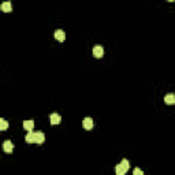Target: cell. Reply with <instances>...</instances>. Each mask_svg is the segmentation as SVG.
I'll use <instances>...</instances> for the list:
<instances>
[{
    "mask_svg": "<svg viewBox=\"0 0 175 175\" xmlns=\"http://www.w3.org/2000/svg\"><path fill=\"white\" fill-rule=\"evenodd\" d=\"M130 168V164H129L127 159H123L118 165H116V174L118 175H125L127 172V170Z\"/></svg>",
    "mask_w": 175,
    "mask_h": 175,
    "instance_id": "cell-1",
    "label": "cell"
},
{
    "mask_svg": "<svg viewBox=\"0 0 175 175\" xmlns=\"http://www.w3.org/2000/svg\"><path fill=\"white\" fill-rule=\"evenodd\" d=\"M44 141H45V134H44L43 131H36V140H34V142L41 145V144H44Z\"/></svg>",
    "mask_w": 175,
    "mask_h": 175,
    "instance_id": "cell-2",
    "label": "cell"
},
{
    "mask_svg": "<svg viewBox=\"0 0 175 175\" xmlns=\"http://www.w3.org/2000/svg\"><path fill=\"white\" fill-rule=\"evenodd\" d=\"M54 37L56 38L57 41H64V38H66V33H64L62 29H57V30H55Z\"/></svg>",
    "mask_w": 175,
    "mask_h": 175,
    "instance_id": "cell-3",
    "label": "cell"
},
{
    "mask_svg": "<svg viewBox=\"0 0 175 175\" xmlns=\"http://www.w3.org/2000/svg\"><path fill=\"white\" fill-rule=\"evenodd\" d=\"M93 55H94V57H103V55H104V48L100 47V45H96V47L93 48Z\"/></svg>",
    "mask_w": 175,
    "mask_h": 175,
    "instance_id": "cell-4",
    "label": "cell"
},
{
    "mask_svg": "<svg viewBox=\"0 0 175 175\" xmlns=\"http://www.w3.org/2000/svg\"><path fill=\"white\" fill-rule=\"evenodd\" d=\"M3 149H4V152H7V153H11V152L14 151V144L10 141V140H7V141H4V144H3Z\"/></svg>",
    "mask_w": 175,
    "mask_h": 175,
    "instance_id": "cell-5",
    "label": "cell"
},
{
    "mask_svg": "<svg viewBox=\"0 0 175 175\" xmlns=\"http://www.w3.org/2000/svg\"><path fill=\"white\" fill-rule=\"evenodd\" d=\"M82 126H84V129H86V130H90V129L93 127V119L85 118L84 121H82Z\"/></svg>",
    "mask_w": 175,
    "mask_h": 175,
    "instance_id": "cell-6",
    "label": "cell"
},
{
    "mask_svg": "<svg viewBox=\"0 0 175 175\" xmlns=\"http://www.w3.org/2000/svg\"><path fill=\"white\" fill-rule=\"evenodd\" d=\"M25 140H26V142H27V144H33V142H34V140H36V131L30 130V131H29V133L26 134Z\"/></svg>",
    "mask_w": 175,
    "mask_h": 175,
    "instance_id": "cell-7",
    "label": "cell"
},
{
    "mask_svg": "<svg viewBox=\"0 0 175 175\" xmlns=\"http://www.w3.org/2000/svg\"><path fill=\"white\" fill-rule=\"evenodd\" d=\"M164 103L165 104H175V94L174 93H168L164 96Z\"/></svg>",
    "mask_w": 175,
    "mask_h": 175,
    "instance_id": "cell-8",
    "label": "cell"
},
{
    "mask_svg": "<svg viewBox=\"0 0 175 175\" xmlns=\"http://www.w3.org/2000/svg\"><path fill=\"white\" fill-rule=\"evenodd\" d=\"M60 121H62V118L59 114H51V123L52 125H59Z\"/></svg>",
    "mask_w": 175,
    "mask_h": 175,
    "instance_id": "cell-9",
    "label": "cell"
},
{
    "mask_svg": "<svg viewBox=\"0 0 175 175\" xmlns=\"http://www.w3.org/2000/svg\"><path fill=\"white\" fill-rule=\"evenodd\" d=\"M1 11H4V12H11V11H12V6H11L10 1L1 3Z\"/></svg>",
    "mask_w": 175,
    "mask_h": 175,
    "instance_id": "cell-10",
    "label": "cell"
},
{
    "mask_svg": "<svg viewBox=\"0 0 175 175\" xmlns=\"http://www.w3.org/2000/svg\"><path fill=\"white\" fill-rule=\"evenodd\" d=\"M33 127H34V122L32 121V119H29V121H25V122H24V129H25V130L30 131V130H33Z\"/></svg>",
    "mask_w": 175,
    "mask_h": 175,
    "instance_id": "cell-11",
    "label": "cell"
},
{
    "mask_svg": "<svg viewBox=\"0 0 175 175\" xmlns=\"http://www.w3.org/2000/svg\"><path fill=\"white\" fill-rule=\"evenodd\" d=\"M7 127H8V123H7L6 119H0V129H1V130H6Z\"/></svg>",
    "mask_w": 175,
    "mask_h": 175,
    "instance_id": "cell-12",
    "label": "cell"
},
{
    "mask_svg": "<svg viewBox=\"0 0 175 175\" xmlns=\"http://www.w3.org/2000/svg\"><path fill=\"white\" fill-rule=\"evenodd\" d=\"M133 174L134 175H142L144 172H142V170H140V168H135L134 171H133Z\"/></svg>",
    "mask_w": 175,
    "mask_h": 175,
    "instance_id": "cell-13",
    "label": "cell"
},
{
    "mask_svg": "<svg viewBox=\"0 0 175 175\" xmlns=\"http://www.w3.org/2000/svg\"><path fill=\"white\" fill-rule=\"evenodd\" d=\"M168 1H175V0H168Z\"/></svg>",
    "mask_w": 175,
    "mask_h": 175,
    "instance_id": "cell-14",
    "label": "cell"
}]
</instances>
